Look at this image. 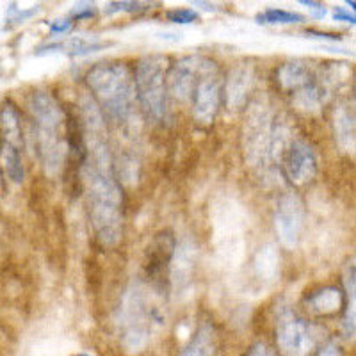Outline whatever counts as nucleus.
<instances>
[{
	"mask_svg": "<svg viewBox=\"0 0 356 356\" xmlns=\"http://www.w3.org/2000/svg\"><path fill=\"white\" fill-rule=\"evenodd\" d=\"M82 139H84V178L89 218L102 244L114 246L122 239L123 196L113 171L106 123L93 100H82Z\"/></svg>",
	"mask_w": 356,
	"mask_h": 356,
	"instance_id": "nucleus-1",
	"label": "nucleus"
},
{
	"mask_svg": "<svg viewBox=\"0 0 356 356\" xmlns=\"http://www.w3.org/2000/svg\"><path fill=\"white\" fill-rule=\"evenodd\" d=\"M86 84L114 122H130L136 107V84L123 63H98L86 73Z\"/></svg>",
	"mask_w": 356,
	"mask_h": 356,
	"instance_id": "nucleus-2",
	"label": "nucleus"
},
{
	"mask_svg": "<svg viewBox=\"0 0 356 356\" xmlns=\"http://www.w3.org/2000/svg\"><path fill=\"white\" fill-rule=\"evenodd\" d=\"M29 109L36 123L38 150L49 175L61 171L66 159V138L63 136L65 113L52 95L38 91L31 98Z\"/></svg>",
	"mask_w": 356,
	"mask_h": 356,
	"instance_id": "nucleus-3",
	"label": "nucleus"
},
{
	"mask_svg": "<svg viewBox=\"0 0 356 356\" xmlns=\"http://www.w3.org/2000/svg\"><path fill=\"white\" fill-rule=\"evenodd\" d=\"M166 59L146 56L138 63L134 84L143 113L152 122H161L166 113Z\"/></svg>",
	"mask_w": 356,
	"mask_h": 356,
	"instance_id": "nucleus-4",
	"label": "nucleus"
},
{
	"mask_svg": "<svg viewBox=\"0 0 356 356\" xmlns=\"http://www.w3.org/2000/svg\"><path fill=\"white\" fill-rule=\"evenodd\" d=\"M152 305L148 303L146 289L134 282L125 292L120 310V333L127 349L139 351L150 340Z\"/></svg>",
	"mask_w": 356,
	"mask_h": 356,
	"instance_id": "nucleus-5",
	"label": "nucleus"
},
{
	"mask_svg": "<svg viewBox=\"0 0 356 356\" xmlns=\"http://www.w3.org/2000/svg\"><path fill=\"white\" fill-rule=\"evenodd\" d=\"M276 125L266 104L255 102L250 107L244 123V154L251 166H262L264 162L275 157Z\"/></svg>",
	"mask_w": 356,
	"mask_h": 356,
	"instance_id": "nucleus-6",
	"label": "nucleus"
},
{
	"mask_svg": "<svg viewBox=\"0 0 356 356\" xmlns=\"http://www.w3.org/2000/svg\"><path fill=\"white\" fill-rule=\"evenodd\" d=\"M193 116L200 125H211L221 102V75L216 63L203 59L193 89Z\"/></svg>",
	"mask_w": 356,
	"mask_h": 356,
	"instance_id": "nucleus-7",
	"label": "nucleus"
},
{
	"mask_svg": "<svg viewBox=\"0 0 356 356\" xmlns=\"http://www.w3.org/2000/svg\"><path fill=\"white\" fill-rule=\"evenodd\" d=\"M276 342L284 356H310L316 349L317 335L310 323L284 310L276 321Z\"/></svg>",
	"mask_w": 356,
	"mask_h": 356,
	"instance_id": "nucleus-8",
	"label": "nucleus"
},
{
	"mask_svg": "<svg viewBox=\"0 0 356 356\" xmlns=\"http://www.w3.org/2000/svg\"><path fill=\"white\" fill-rule=\"evenodd\" d=\"M276 232L285 248L298 246L305 227V207L300 196L285 193L276 203Z\"/></svg>",
	"mask_w": 356,
	"mask_h": 356,
	"instance_id": "nucleus-9",
	"label": "nucleus"
},
{
	"mask_svg": "<svg viewBox=\"0 0 356 356\" xmlns=\"http://www.w3.org/2000/svg\"><path fill=\"white\" fill-rule=\"evenodd\" d=\"M282 170L296 186L308 184L317 173V159L310 145L301 139L289 141L282 150Z\"/></svg>",
	"mask_w": 356,
	"mask_h": 356,
	"instance_id": "nucleus-10",
	"label": "nucleus"
},
{
	"mask_svg": "<svg viewBox=\"0 0 356 356\" xmlns=\"http://www.w3.org/2000/svg\"><path fill=\"white\" fill-rule=\"evenodd\" d=\"M202 57L189 56L182 57L180 61L171 66L170 73L166 77V84L170 93L177 100L186 102L193 97V89H195L196 79H198L200 66H202Z\"/></svg>",
	"mask_w": 356,
	"mask_h": 356,
	"instance_id": "nucleus-11",
	"label": "nucleus"
},
{
	"mask_svg": "<svg viewBox=\"0 0 356 356\" xmlns=\"http://www.w3.org/2000/svg\"><path fill=\"white\" fill-rule=\"evenodd\" d=\"M196 250L193 243L184 241L177 244L173 260L170 266V282L177 298L187 296L191 291V282H193V273H195Z\"/></svg>",
	"mask_w": 356,
	"mask_h": 356,
	"instance_id": "nucleus-12",
	"label": "nucleus"
},
{
	"mask_svg": "<svg viewBox=\"0 0 356 356\" xmlns=\"http://www.w3.org/2000/svg\"><path fill=\"white\" fill-rule=\"evenodd\" d=\"M175 250H177V241L170 232H162L154 239V243L148 248V260H146V273L154 282H161L162 275L166 269H170L171 260H173Z\"/></svg>",
	"mask_w": 356,
	"mask_h": 356,
	"instance_id": "nucleus-13",
	"label": "nucleus"
},
{
	"mask_svg": "<svg viewBox=\"0 0 356 356\" xmlns=\"http://www.w3.org/2000/svg\"><path fill=\"white\" fill-rule=\"evenodd\" d=\"M251 86H253V72L250 66L243 65L232 70V73L228 75L227 88H225L228 109H241L246 104Z\"/></svg>",
	"mask_w": 356,
	"mask_h": 356,
	"instance_id": "nucleus-14",
	"label": "nucleus"
},
{
	"mask_svg": "<svg viewBox=\"0 0 356 356\" xmlns=\"http://www.w3.org/2000/svg\"><path fill=\"white\" fill-rule=\"evenodd\" d=\"M218 348V333L212 323H202L195 335L191 337L186 348L180 351V356H214Z\"/></svg>",
	"mask_w": 356,
	"mask_h": 356,
	"instance_id": "nucleus-15",
	"label": "nucleus"
},
{
	"mask_svg": "<svg viewBox=\"0 0 356 356\" xmlns=\"http://www.w3.org/2000/svg\"><path fill=\"white\" fill-rule=\"evenodd\" d=\"M333 130L339 146L344 152H351L356 148V118L351 109L346 106L337 107L333 114Z\"/></svg>",
	"mask_w": 356,
	"mask_h": 356,
	"instance_id": "nucleus-16",
	"label": "nucleus"
},
{
	"mask_svg": "<svg viewBox=\"0 0 356 356\" xmlns=\"http://www.w3.org/2000/svg\"><path fill=\"white\" fill-rule=\"evenodd\" d=\"M312 75H314V72H312L307 63L289 61L278 68V72H276V81L282 86V89L296 93L298 89H301L310 81Z\"/></svg>",
	"mask_w": 356,
	"mask_h": 356,
	"instance_id": "nucleus-17",
	"label": "nucleus"
},
{
	"mask_svg": "<svg viewBox=\"0 0 356 356\" xmlns=\"http://www.w3.org/2000/svg\"><path fill=\"white\" fill-rule=\"evenodd\" d=\"M307 303L317 316H333L344 305V296L337 287H323L314 292Z\"/></svg>",
	"mask_w": 356,
	"mask_h": 356,
	"instance_id": "nucleus-18",
	"label": "nucleus"
},
{
	"mask_svg": "<svg viewBox=\"0 0 356 356\" xmlns=\"http://www.w3.org/2000/svg\"><path fill=\"white\" fill-rule=\"evenodd\" d=\"M346 291H348V308L342 321V335L349 342L356 340V266H351L346 275Z\"/></svg>",
	"mask_w": 356,
	"mask_h": 356,
	"instance_id": "nucleus-19",
	"label": "nucleus"
},
{
	"mask_svg": "<svg viewBox=\"0 0 356 356\" xmlns=\"http://www.w3.org/2000/svg\"><path fill=\"white\" fill-rule=\"evenodd\" d=\"M109 43H102L98 40H89V38H73V40L66 41V43L49 44L47 49H41L40 54L43 52H68L72 56H86V54L97 52V50L104 49Z\"/></svg>",
	"mask_w": 356,
	"mask_h": 356,
	"instance_id": "nucleus-20",
	"label": "nucleus"
},
{
	"mask_svg": "<svg viewBox=\"0 0 356 356\" xmlns=\"http://www.w3.org/2000/svg\"><path fill=\"white\" fill-rule=\"evenodd\" d=\"M257 20L260 24H300L303 22V17L298 13L284 11V9H267Z\"/></svg>",
	"mask_w": 356,
	"mask_h": 356,
	"instance_id": "nucleus-21",
	"label": "nucleus"
},
{
	"mask_svg": "<svg viewBox=\"0 0 356 356\" xmlns=\"http://www.w3.org/2000/svg\"><path fill=\"white\" fill-rule=\"evenodd\" d=\"M166 18L173 24H193L198 20V15L193 9H173L166 13Z\"/></svg>",
	"mask_w": 356,
	"mask_h": 356,
	"instance_id": "nucleus-22",
	"label": "nucleus"
},
{
	"mask_svg": "<svg viewBox=\"0 0 356 356\" xmlns=\"http://www.w3.org/2000/svg\"><path fill=\"white\" fill-rule=\"evenodd\" d=\"M141 6L139 2H111L106 8V13H118V11H139Z\"/></svg>",
	"mask_w": 356,
	"mask_h": 356,
	"instance_id": "nucleus-23",
	"label": "nucleus"
},
{
	"mask_svg": "<svg viewBox=\"0 0 356 356\" xmlns=\"http://www.w3.org/2000/svg\"><path fill=\"white\" fill-rule=\"evenodd\" d=\"M246 356H276V355L267 344H264V342H257V344H253L250 349H248Z\"/></svg>",
	"mask_w": 356,
	"mask_h": 356,
	"instance_id": "nucleus-24",
	"label": "nucleus"
},
{
	"mask_svg": "<svg viewBox=\"0 0 356 356\" xmlns=\"http://www.w3.org/2000/svg\"><path fill=\"white\" fill-rule=\"evenodd\" d=\"M95 15V9L91 8V4H79L75 6V9H73L72 13V20L73 18H89V17H93Z\"/></svg>",
	"mask_w": 356,
	"mask_h": 356,
	"instance_id": "nucleus-25",
	"label": "nucleus"
},
{
	"mask_svg": "<svg viewBox=\"0 0 356 356\" xmlns=\"http://www.w3.org/2000/svg\"><path fill=\"white\" fill-rule=\"evenodd\" d=\"M72 25H73L72 18H66V20H57L50 25V33L65 34V33H68L70 29H72Z\"/></svg>",
	"mask_w": 356,
	"mask_h": 356,
	"instance_id": "nucleus-26",
	"label": "nucleus"
},
{
	"mask_svg": "<svg viewBox=\"0 0 356 356\" xmlns=\"http://www.w3.org/2000/svg\"><path fill=\"white\" fill-rule=\"evenodd\" d=\"M301 6H307V8H310L312 15L316 18H324V15H326V8H324L323 4H319V2H310V0H301L300 2Z\"/></svg>",
	"mask_w": 356,
	"mask_h": 356,
	"instance_id": "nucleus-27",
	"label": "nucleus"
},
{
	"mask_svg": "<svg viewBox=\"0 0 356 356\" xmlns=\"http://www.w3.org/2000/svg\"><path fill=\"white\" fill-rule=\"evenodd\" d=\"M333 18L337 22H348V24H356V17L355 15H349L344 8H335L333 11Z\"/></svg>",
	"mask_w": 356,
	"mask_h": 356,
	"instance_id": "nucleus-28",
	"label": "nucleus"
},
{
	"mask_svg": "<svg viewBox=\"0 0 356 356\" xmlns=\"http://www.w3.org/2000/svg\"><path fill=\"white\" fill-rule=\"evenodd\" d=\"M319 356H342V353H340V348L335 342H330V344H326L321 349Z\"/></svg>",
	"mask_w": 356,
	"mask_h": 356,
	"instance_id": "nucleus-29",
	"label": "nucleus"
},
{
	"mask_svg": "<svg viewBox=\"0 0 356 356\" xmlns=\"http://www.w3.org/2000/svg\"><path fill=\"white\" fill-rule=\"evenodd\" d=\"M307 36H310V38H323V40H332V41H340V40H342V38L337 36V34L317 33V31H307Z\"/></svg>",
	"mask_w": 356,
	"mask_h": 356,
	"instance_id": "nucleus-30",
	"label": "nucleus"
},
{
	"mask_svg": "<svg viewBox=\"0 0 356 356\" xmlns=\"http://www.w3.org/2000/svg\"><path fill=\"white\" fill-rule=\"evenodd\" d=\"M353 93H355V104H356V81H355V89H353Z\"/></svg>",
	"mask_w": 356,
	"mask_h": 356,
	"instance_id": "nucleus-31",
	"label": "nucleus"
}]
</instances>
